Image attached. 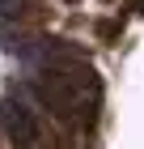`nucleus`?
I'll use <instances>...</instances> for the list:
<instances>
[{
  "mask_svg": "<svg viewBox=\"0 0 144 149\" xmlns=\"http://www.w3.org/2000/svg\"><path fill=\"white\" fill-rule=\"evenodd\" d=\"M4 128H9V136L17 141V145H30V141L38 136V124L30 119V111H25L21 102H4Z\"/></svg>",
  "mask_w": 144,
  "mask_h": 149,
  "instance_id": "1",
  "label": "nucleus"
}]
</instances>
